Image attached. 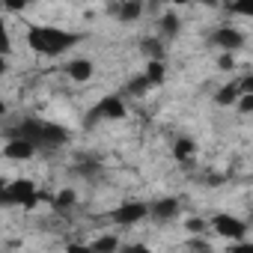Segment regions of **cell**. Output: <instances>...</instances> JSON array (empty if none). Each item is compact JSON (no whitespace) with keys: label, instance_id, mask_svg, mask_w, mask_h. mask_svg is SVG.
I'll return each instance as SVG.
<instances>
[{"label":"cell","instance_id":"obj_21","mask_svg":"<svg viewBox=\"0 0 253 253\" xmlns=\"http://www.w3.org/2000/svg\"><path fill=\"white\" fill-rule=\"evenodd\" d=\"M238 84H241V95H253V75H244Z\"/></svg>","mask_w":253,"mask_h":253},{"label":"cell","instance_id":"obj_3","mask_svg":"<svg viewBox=\"0 0 253 253\" xmlns=\"http://www.w3.org/2000/svg\"><path fill=\"white\" fill-rule=\"evenodd\" d=\"M211 229H214L220 238L232 241V244L244 241V235H247V223H244V220H238L235 214H226V211H217V214L211 217Z\"/></svg>","mask_w":253,"mask_h":253},{"label":"cell","instance_id":"obj_11","mask_svg":"<svg viewBox=\"0 0 253 253\" xmlns=\"http://www.w3.org/2000/svg\"><path fill=\"white\" fill-rule=\"evenodd\" d=\"M238 98H241V84H238V81H232V84H226V86H220V89H217V95H214V101H217L220 107H229V104H238Z\"/></svg>","mask_w":253,"mask_h":253},{"label":"cell","instance_id":"obj_27","mask_svg":"<svg viewBox=\"0 0 253 253\" xmlns=\"http://www.w3.org/2000/svg\"><path fill=\"white\" fill-rule=\"evenodd\" d=\"M197 253H211V250H197Z\"/></svg>","mask_w":253,"mask_h":253},{"label":"cell","instance_id":"obj_10","mask_svg":"<svg viewBox=\"0 0 253 253\" xmlns=\"http://www.w3.org/2000/svg\"><path fill=\"white\" fill-rule=\"evenodd\" d=\"M66 140H69V131L63 128V125H57V122H45L42 146H51V149H57V146H63Z\"/></svg>","mask_w":253,"mask_h":253},{"label":"cell","instance_id":"obj_1","mask_svg":"<svg viewBox=\"0 0 253 253\" xmlns=\"http://www.w3.org/2000/svg\"><path fill=\"white\" fill-rule=\"evenodd\" d=\"M81 36L78 33H69V30H60V27H51V24H33L27 30V45L42 54V57H57L63 51H69L72 45H78Z\"/></svg>","mask_w":253,"mask_h":253},{"label":"cell","instance_id":"obj_23","mask_svg":"<svg viewBox=\"0 0 253 253\" xmlns=\"http://www.w3.org/2000/svg\"><path fill=\"white\" fill-rule=\"evenodd\" d=\"M203 226H206V223H203L200 217H188V220H185V229H188V232H200Z\"/></svg>","mask_w":253,"mask_h":253},{"label":"cell","instance_id":"obj_8","mask_svg":"<svg viewBox=\"0 0 253 253\" xmlns=\"http://www.w3.org/2000/svg\"><path fill=\"white\" fill-rule=\"evenodd\" d=\"M92 72H95V66H92L86 57H75V60H69V63H66V75H69L72 81H78V84L89 81V78H92Z\"/></svg>","mask_w":253,"mask_h":253},{"label":"cell","instance_id":"obj_20","mask_svg":"<svg viewBox=\"0 0 253 253\" xmlns=\"http://www.w3.org/2000/svg\"><path fill=\"white\" fill-rule=\"evenodd\" d=\"M238 110L241 113H253V95H241L238 98Z\"/></svg>","mask_w":253,"mask_h":253},{"label":"cell","instance_id":"obj_24","mask_svg":"<svg viewBox=\"0 0 253 253\" xmlns=\"http://www.w3.org/2000/svg\"><path fill=\"white\" fill-rule=\"evenodd\" d=\"M66 253H95V250H92V244H69Z\"/></svg>","mask_w":253,"mask_h":253},{"label":"cell","instance_id":"obj_5","mask_svg":"<svg viewBox=\"0 0 253 253\" xmlns=\"http://www.w3.org/2000/svg\"><path fill=\"white\" fill-rule=\"evenodd\" d=\"M244 33L238 30V27H217L214 33H211V45L214 48H220L223 54H235V51H241L244 48Z\"/></svg>","mask_w":253,"mask_h":253},{"label":"cell","instance_id":"obj_9","mask_svg":"<svg viewBox=\"0 0 253 253\" xmlns=\"http://www.w3.org/2000/svg\"><path fill=\"white\" fill-rule=\"evenodd\" d=\"M179 214V200L167 197V200H158L149 206V217H158V220H173Z\"/></svg>","mask_w":253,"mask_h":253},{"label":"cell","instance_id":"obj_15","mask_svg":"<svg viewBox=\"0 0 253 253\" xmlns=\"http://www.w3.org/2000/svg\"><path fill=\"white\" fill-rule=\"evenodd\" d=\"M116 15H119L122 21H137V18L143 15V3H119V6H116Z\"/></svg>","mask_w":253,"mask_h":253},{"label":"cell","instance_id":"obj_13","mask_svg":"<svg viewBox=\"0 0 253 253\" xmlns=\"http://www.w3.org/2000/svg\"><path fill=\"white\" fill-rule=\"evenodd\" d=\"M146 81L155 86V84H164L167 81V66H164V60H149V66H146Z\"/></svg>","mask_w":253,"mask_h":253},{"label":"cell","instance_id":"obj_14","mask_svg":"<svg viewBox=\"0 0 253 253\" xmlns=\"http://www.w3.org/2000/svg\"><path fill=\"white\" fill-rule=\"evenodd\" d=\"M92 250L95 253H122V244H119L116 235H98L92 241Z\"/></svg>","mask_w":253,"mask_h":253},{"label":"cell","instance_id":"obj_12","mask_svg":"<svg viewBox=\"0 0 253 253\" xmlns=\"http://www.w3.org/2000/svg\"><path fill=\"white\" fill-rule=\"evenodd\" d=\"M194 155H197V143H194L191 137H179V140L173 143V158H176V161L185 164V161H191Z\"/></svg>","mask_w":253,"mask_h":253},{"label":"cell","instance_id":"obj_6","mask_svg":"<svg viewBox=\"0 0 253 253\" xmlns=\"http://www.w3.org/2000/svg\"><path fill=\"white\" fill-rule=\"evenodd\" d=\"M143 217H149V206L146 203H122L116 211H113V220L119 226H134L140 223Z\"/></svg>","mask_w":253,"mask_h":253},{"label":"cell","instance_id":"obj_2","mask_svg":"<svg viewBox=\"0 0 253 253\" xmlns=\"http://www.w3.org/2000/svg\"><path fill=\"white\" fill-rule=\"evenodd\" d=\"M54 203V197H48V194H42L39 188H36V182H30V179H15V182H9L6 188H3V203L6 206H24V209H36L39 203Z\"/></svg>","mask_w":253,"mask_h":253},{"label":"cell","instance_id":"obj_22","mask_svg":"<svg viewBox=\"0 0 253 253\" xmlns=\"http://www.w3.org/2000/svg\"><path fill=\"white\" fill-rule=\"evenodd\" d=\"M229 253H253V241H238L229 247Z\"/></svg>","mask_w":253,"mask_h":253},{"label":"cell","instance_id":"obj_16","mask_svg":"<svg viewBox=\"0 0 253 253\" xmlns=\"http://www.w3.org/2000/svg\"><path fill=\"white\" fill-rule=\"evenodd\" d=\"M75 203H78V194H75L72 188H60V191L54 194V206H57V209H72Z\"/></svg>","mask_w":253,"mask_h":253},{"label":"cell","instance_id":"obj_19","mask_svg":"<svg viewBox=\"0 0 253 253\" xmlns=\"http://www.w3.org/2000/svg\"><path fill=\"white\" fill-rule=\"evenodd\" d=\"M161 30H164L167 36H176V33H179V18H176L173 12L161 15Z\"/></svg>","mask_w":253,"mask_h":253},{"label":"cell","instance_id":"obj_26","mask_svg":"<svg viewBox=\"0 0 253 253\" xmlns=\"http://www.w3.org/2000/svg\"><path fill=\"white\" fill-rule=\"evenodd\" d=\"M217 66H220V69H235V57H232V54H220Z\"/></svg>","mask_w":253,"mask_h":253},{"label":"cell","instance_id":"obj_4","mask_svg":"<svg viewBox=\"0 0 253 253\" xmlns=\"http://www.w3.org/2000/svg\"><path fill=\"white\" fill-rule=\"evenodd\" d=\"M125 101H122V95H104L92 110H89V122H95V119H125Z\"/></svg>","mask_w":253,"mask_h":253},{"label":"cell","instance_id":"obj_7","mask_svg":"<svg viewBox=\"0 0 253 253\" xmlns=\"http://www.w3.org/2000/svg\"><path fill=\"white\" fill-rule=\"evenodd\" d=\"M33 155H36V146L21 140V137H9L6 146H3V158H9V161H27Z\"/></svg>","mask_w":253,"mask_h":253},{"label":"cell","instance_id":"obj_17","mask_svg":"<svg viewBox=\"0 0 253 253\" xmlns=\"http://www.w3.org/2000/svg\"><path fill=\"white\" fill-rule=\"evenodd\" d=\"M229 12L253 21V0H238V3H229Z\"/></svg>","mask_w":253,"mask_h":253},{"label":"cell","instance_id":"obj_25","mask_svg":"<svg viewBox=\"0 0 253 253\" xmlns=\"http://www.w3.org/2000/svg\"><path fill=\"white\" fill-rule=\"evenodd\" d=\"M122 253H155V250L146 244H131V247H122Z\"/></svg>","mask_w":253,"mask_h":253},{"label":"cell","instance_id":"obj_18","mask_svg":"<svg viewBox=\"0 0 253 253\" xmlns=\"http://www.w3.org/2000/svg\"><path fill=\"white\" fill-rule=\"evenodd\" d=\"M149 86H152V84L146 81V75H137V78H134V81H131L128 86H125V92H128V95H143V92H146Z\"/></svg>","mask_w":253,"mask_h":253}]
</instances>
